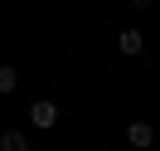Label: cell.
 I'll return each mask as SVG.
<instances>
[{
    "label": "cell",
    "mask_w": 160,
    "mask_h": 151,
    "mask_svg": "<svg viewBox=\"0 0 160 151\" xmlns=\"http://www.w3.org/2000/svg\"><path fill=\"white\" fill-rule=\"evenodd\" d=\"M29 127H39V132H53V127H58V102L39 98V102L29 107Z\"/></svg>",
    "instance_id": "6da1fadb"
},
{
    "label": "cell",
    "mask_w": 160,
    "mask_h": 151,
    "mask_svg": "<svg viewBox=\"0 0 160 151\" xmlns=\"http://www.w3.org/2000/svg\"><path fill=\"white\" fill-rule=\"evenodd\" d=\"M150 5H155V0H131V10H150Z\"/></svg>",
    "instance_id": "8992f818"
},
{
    "label": "cell",
    "mask_w": 160,
    "mask_h": 151,
    "mask_svg": "<svg viewBox=\"0 0 160 151\" xmlns=\"http://www.w3.org/2000/svg\"><path fill=\"white\" fill-rule=\"evenodd\" d=\"M150 141H155V127H150L146 117H131V122H126V146H136V151H150Z\"/></svg>",
    "instance_id": "7a4b0ae2"
},
{
    "label": "cell",
    "mask_w": 160,
    "mask_h": 151,
    "mask_svg": "<svg viewBox=\"0 0 160 151\" xmlns=\"http://www.w3.org/2000/svg\"><path fill=\"white\" fill-rule=\"evenodd\" d=\"M117 49L126 54V59H136V54L146 49V34H141V30H121V34H117Z\"/></svg>",
    "instance_id": "3957f363"
},
{
    "label": "cell",
    "mask_w": 160,
    "mask_h": 151,
    "mask_svg": "<svg viewBox=\"0 0 160 151\" xmlns=\"http://www.w3.org/2000/svg\"><path fill=\"white\" fill-rule=\"evenodd\" d=\"M0 151H29V137H24L20 127H10V132H0Z\"/></svg>",
    "instance_id": "277c9868"
},
{
    "label": "cell",
    "mask_w": 160,
    "mask_h": 151,
    "mask_svg": "<svg viewBox=\"0 0 160 151\" xmlns=\"http://www.w3.org/2000/svg\"><path fill=\"white\" fill-rule=\"evenodd\" d=\"M15 88H20V73H15L10 63H0V98H10Z\"/></svg>",
    "instance_id": "5b68a950"
}]
</instances>
